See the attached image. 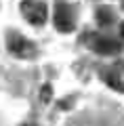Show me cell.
Segmentation results:
<instances>
[{"instance_id": "1", "label": "cell", "mask_w": 124, "mask_h": 126, "mask_svg": "<svg viewBox=\"0 0 124 126\" xmlns=\"http://www.w3.org/2000/svg\"><path fill=\"white\" fill-rule=\"evenodd\" d=\"M21 13L32 25H42L46 19V6L36 0H21Z\"/></svg>"}, {"instance_id": "2", "label": "cell", "mask_w": 124, "mask_h": 126, "mask_svg": "<svg viewBox=\"0 0 124 126\" xmlns=\"http://www.w3.org/2000/svg\"><path fill=\"white\" fill-rule=\"evenodd\" d=\"M9 48L15 57H23V59H32L36 55V46L30 40H25L23 36H11L9 38Z\"/></svg>"}, {"instance_id": "3", "label": "cell", "mask_w": 124, "mask_h": 126, "mask_svg": "<svg viewBox=\"0 0 124 126\" xmlns=\"http://www.w3.org/2000/svg\"><path fill=\"white\" fill-rule=\"evenodd\" d=\"M55 27L61 32H71L74 30V15L65 2L55 4Z\"/></svg>"}, {"instance_id": "4", "label": "cell", "mask_w": 124, "mask_h": 126, "mask_svg": "<svg viewBox=\"0 0 124 126\" xmlns=\"http://www.w3.org/2000/svg\"><path fill=\"white\" fill-rule=\"evenodd\" d=\"M93 48H95V53H99V55H116V53H120V42L101 36V38H97V40L93 42Z\"/></svg>"}, {"instance_id": "5", "label": "cell", "mask_w": 124, "mask_h": 126, "mask_svg": "<svg viewBox=\"0 0 124 126\" xmlns=\"http://www.w3.org/2000/svg\"><path fill=\"white\" fill-rule=\"evenodd\" d=\"M111 19H114V13H111L109 9H99V13H97V21H99V25H109Z\"/></svg>"}, {"instance_id": "6", "label": "cell", "mask_w": 124, "mask_h": 126, "mask_svg": "<svg viewBox=\"0 0 124 126\" xmlns=\"http://www.w3.org/2000/svg\"><path fill=\"white\" fill-rule=\"evenodd\" d=\"M103 78H105V82H109V84L114 86L116 90H124V84H122V82L118 80V78H114V76H109V74H105V76H103Z\"/></svg>"}, {"instance_id": "7", "label": "cell", "mask_w": 124, "mask_h": 126, "mask_svg": "<svg viewBox=\"0 0 124 126\" xmlns=\"http://www.w3.org/2000/svg\"><path fill=\"white\" fill-rule=\"evenodd\" d=\"M49 97H51V86L44 84V86H42V94H40V99L46 103V101H49Z\"/></svg>"}, {"instance_id": "8", "label": "cell", "mask_w": 124, "mask_h": 126, "mask_svg": "<svg viewBox=\"0 0 124 126\" xmlns=\"http://www.w3.org/2000/svg\"><path fill=\"white\" fill-rule=\"evenodd\" d=\"M120 34H122V36H124V23H122V27H120Z\"/></svg>"}, {"instance_id": "9", "label": "cell", "mask_w": 124, "mask_h": 126, "mask_svg": "<svg viewBox=\"0 0 124 126\" xmlns=\"http://www.w3.org/2000/svg\"><path fill=\"white\" fill-rule=\"evenodd\" d=\"M23 126H30V124H23Z\"/></svg>"}]
</instances>
